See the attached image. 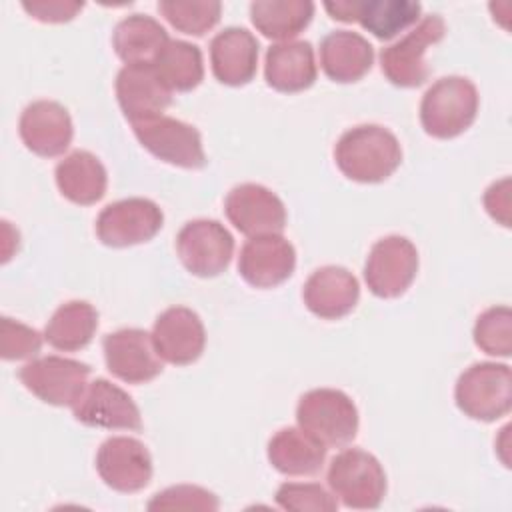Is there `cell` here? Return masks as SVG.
Segmentation results:
<instances>
[{
  "instance_id": "1",
  "label": "cell",
  "mask_w": 512,
  "mask_h": 512,
  "mask_svg": "<svg viewBox=\"0 0 512 512\" xmlns=\"http://www.w3.org/2000/svg\"><path fill=\"white\" fill-rule=\"evenodd\" d=\"M334 162L346 178L376 184L396 172L402 162V148L388 128L360 124L340 136L334 146Z\"/></svg>"
},
{
  "instance_id": "2",
  "label": "cell",
  "mask_w": 512,
  "mask_h": 512,
  "mask_svg": "<svg viewBox=\"0 0 512 512\" xmlns=\"http://www.w3.org/2000/svg\"><path fill=\"white\" fill-rule=\"evenodd\" d=\"M478 114V90L464 76H444L422 96L420 124L438 140L460 136L472 126Z\"/></svg>"
},
{
  "instance_id": "3",
  "label": "cell",
  "mask_w": 512,
  "mask_h": 512,
  "mask_svg": "<svg viewBox=\"0 0 512 512\" xmlns=\"http://www.w3.org/2000/svg\"><path fill=\"white\" fill-rule=\"evenodd\" d=\"M298 426L326 448L346 446L358 432V410L348 394L336 388H314L300 396Z\"/></svg>"
},
{
  "instance_id": "4",
  "label": "cell",
  "mask_w": 512,
  "mask_h": 512,
  "mask_svg": "<svg viewBox=\"0 0 512 512\" xmlns=\"http://www.w3.org/2000/svg\"><path fill=\"white\" fill-rule=\"evenodd\" d=\"M328 486L346 508L374 510L386 494V474L376 456L360 448L338 452L328 466Z\"/></svg>"
},
{
  "instance_id": "5",
  "label": "cell",
  "mask_w": 512,
  "mask_h": 512,
  "mask_svg": "<svg viewBox=\"0 0 512 512\" xmlns=\"http://www.w3.org/2000/svg\"><path fill=\"white\" fill-rule=\"evenodd\" d=\"M456 406L472 420L492 422L510 412L512 374L506 364L476 362L466 368L454 388Z\"/></svg>"
},
{
  "instance_id": "6",
  "label": "cell",
  "mask_w": 512,
  "mask_h": 512,
  "mask_svg": "<svg viewBox=\"0 0 512 512\" xmlns=\"http://www.w3.org/2000/svg\"><path fill=\"white\" fill-rule=\"evenodd\" d=\"M446 34V24L442 16H424L406 36L394 44L382 48L380 68L382 74L400 88H416L424 84L430 76V68L424 54L430 46L438 44Z\"/></svg>"
},
{
  "instance_id": "7",
  "label": "cell",
  "mask_w": 512,
  "mask_h": 512,
  "mask_svg": "<svg viewBox=\"0 0 512 512\" xmlns=\"http://www.w3.org/2000/svg\"><path fill=\"white\" fill-rule=\"evenodd\" d=\"M90 366L64 356H42L18 372L28 392L52 406H74L88 386Z\"/></svg>"
},
{
  "instance_id": "8",
  "label": "cell",
  "mask_w": 512,
  "mask_h": 512,
  "mask_svg": "<svg viewBox=\"0 0 512 512\" xmlns=\"http://www.w3.org/2000/svg\"><path fill=\"white\" fill-rule=\"evenodd\" d=\"M176 252L188 272L200 278L222 274L234 254V238L218 220L186 222L176 236Z\"/></svg>"
},
{
  "instance_id": "9",
  "label": "cell",
  "mask_w": 512,
  "mask_h": 512,
  "mask_svg": "<svg viewBox=\"0 0 512 512\" xmlns=\"http://www.w3.org/2000/svg\"><path fill=\"white\" fill-rule=\"evenodd\" d=\"M132 130L138 142L162 162L188 170L206 164L200 132L192 124L162 114L132 124Z\"/></svg>"
},
{
  "instance_id": "10",
  "label": "cell",
  "mask_w": 512,
  "mask_h": 512,
  "mask_svg": "<svg viewBox=\"0 0 512 512\" xmlns=\"http://www.w3.org/2000/svg\"><path fill=\"white\" fill-rule=\"evenodd\" d=\"M418 272L416 246L398 234L380 238L368 252L364 280L378 298H398L414 282Z\"/></svg>"
},
{
  "instance_id": "11",
  "label": "cell",
  "mask_w": 512,
  "mask_h": 512,
  "mask_svg": "<svg viewBox=\"0 0 512 512\" xmlns=\"http://www.w3.org/2000/svg\"><path fill=\"white\" fill-rule=\"evenodd\" d=\"M164 224L160 206L148 198H124L108 204L96 218V236L110 248L152 240Z\"/></svg>"
},
{
  "instance_id": "12",
  "label": "cell",
  "mask_w": 512,
  "mask_h": 512,
  "mask_svg": "<svg viewBox=\"0 0 512 512\" xmlns=\"http://www.w3.org/2000/svg\"><path fill=\"white\" fill-rule=\"evenodd\" d=\"M224 212L234 228L248 238L280 234L286 226L284 202L254 182L234 186L224 200Z\"/></svg>"
},
{
  "instance_id": "13",
  "label": "cell",
  "mask_w": 512,
  "mask_h": 512,
  "mask_svg": "<svg viewBox=\"0 0 512 512\" xmlns=\"http://www.w3.org/2000/svg\"><path fill=\"white\" fill-rule=\"evenodd\" d=\"M102 348L108 370L126 384H144L162 372V358L146 330L122 328L106 334Z\"/></svg>"
},
{
  "instance_id": "14",
  "label": "cell",
  "mask_w": 512,
  "mask_h": 512,
  "mask_svg": "<svg viewBox=\"0 0 512 512\" xmlns=\"http://www.w3.org/2000/svg\"><path fill=\"white\" fill-rule=\"evenodd\" d=\"M74 418L90 428L142 430V416L136 402L120 386L106 378L90 382L82 398L72 406Z\"/></svg>"
},
{
  "instance_id": "15",
  "label": "cell",
  "mask_w": 512,
  "mask_h": 512,
  "mask_svg": "<svg viewBox=\"0 0 512 512\" xmlns=\"http://www.w3.org/2000/svg\"><path fill=\"white\" fill-rule=\"evenodd\" d=\"M96 470L106 486L132 494L148 486L152 478V458L148 448L130 436H112L96 452Z\"/></svg>"
},
{
  "instance_id": "16",
  "label": "cell",
  "mask_w": 512,
  "mask_h": 512,
  "mask_svg": "<svg viewBox=\"0 0 512 512\" xmlns=\"http://www.w3.org/2000/svg\"><path fill=\"white\" fill-rule=\"evenodd\" d=\"M158 356L174 366L196 362L206 346V330L200 316L186 306H172L158 314L152 328Z\"/></svg>"
},
{
  "instance_id": "17",
  "label": "cell",
  "mask_w": 512,
  "mask_h": 512,
  "mask_svg": "<svg viewBox=\"0 0 512 512\" xmlns=\"http://www.w3.org/2000/svg\"><path fill=\"white\" fill-rule=\"evenodd\" d=\"M18 132L24 146L42 158H54L68 150L74 126L68 110L54 100H36L20 116Z\"/></svg>"
},
{
  "instance_id": "18",
  "label": "cell",
  "mask_w": 512,
  "mask_h": 512,
  "mask_svg": "<svg viewBox=\"0 0 512 512\" xmlns=\"http://www.w3.org/2000/svg\"><path fill=\"white\" fill-rule=\"evenodd\" d=\"M296 268V250L280 234L250 238L238 256L240 276L254 288H274Z\"/></svg>"
},
{
  "instance_id": "19",
  "label": "cell",
  "mask_w": 512,
  "mask_h": 512,
  "mask_svg": "<svg viewBox=\"0 0 512 512\" xmlns=\"http://www.w3.org/2000/svg\"><path fill=\"white\" fill-rule=\"evenodd\" d=\"M116 98L132 124L162 116L172 104V92L152 64L124 66L116 76Z\"/></svg>"
},
{
  "instance_id": "20",
  "label": "cell",
  "mask_w": 512,
  "mask_h": 512,
  "mask_svg": "<svg viewBox=\"0 0 512 512\" xmlns=\"http://www.w3.org/2000/svg\"><path fill=\"white\" fill-rule=\"evenodd\" d=\"M306 308L324 320H338L350 314L360 298L356 276L342 266H322L314 270L302 290Z\"/></svg>"
},
{
  "instance_id": "21",
  "label": "cell",
  "mask_w": 512,
  "mask_h": 512,
  "mask_svg": "<svg viewBox=\"0 0 512 512\" xmlns=\"http://www.w3.org/2000/svg\"><path fill=\"white\" fill-rule=\"evenodd\" d=\"M258 48L256 36L246 28H224L210 42L212 74L226 86L248 84L256 74Z\"/></svg>"
},
{
  "instance_id": "22",
  "label": "cell",
  "mask_w": 512,
  "mask_h": 512,
  "mask_svg": "<svg viewBox=\"0 0 512 512\" xmlns=\"http://www.w3.org/2000/svg\"><path fill=\"white\" fill-rule=\"evenodd\" d=\"M316 74L314 48L306 40L278 42L266 50L264 78L266 84L278 92H302L314 84Z\"/></svg>"
},
{
  "instance_id": "23",
  "label": "cell",
  "mask_w": 512,
  "mask_h": 512,
  "mask_svg": "<svg viewBox=\"0 0 512 512\" xmlns=\"http://www.w3.org/2000/svg\"><path fill=\"white\" fill-rule=\"evenodd\" d=\"M374 64L372 44L350 30H336L320 42V66L324 74L340 84L358 82Z\"/></svg>"
},
{
  "instance_id": "24",
  "label": "cell",
  "mask_w": 512,
  "mask_h": 512,
  "mask_svg": "<svg viewBox=\"0 0 512 512\" xmlns=\"http://www.w3.org/2000/svg\"><path fill=\"white\" fill-rule=\"evenodd\" d=\"M60 194L80 206H90L102 200L108 186L104 164L88 150H74L58 162L54 170Z\"/></svg>"
},
{
  "instance_id": "25",
  "label": "cell",
  "mask_w": 512,
  "mask_h": 512,
  "mask_svg": "<svg viewBox=\"0 0 512 512\" xmlns=\"http://www.w3.org/2000/svg\"><path fill=\"white\" fill-rule=\"evenodd\" d=\"M326 446L298 428H282L268 442L270 464L286 476L318 474L326 460Z\"/></svg>"
},
{
  "instance_id": "26",
  "label": "cell",
  "mask_w": 512,
  "mask_h": 512,
  "mask_svg": "<svg viewBox=\"0 0 512 512\" xmlns=\"http://www.w3.org/2000/svg\"><path fill=\"white\" fill-rule=\"evenodd\" d=\"M168 40L166 28L146 14H132L120 20L112 32V46L126 66L152 64Z\"/></svg>"
},
{
  "instance_id": "27",
  "label": "cell",
  "mask_w": 512,
  "mask_h": 512,
  "mask_svg": "<svg viewBox=\"0 0 512 512\" xmlns=\"http://www.w3.org/2000/svg\"><path fill=\"white\" fill-rule=\"evenodd\" d=\"M98 328V312L86 300H70L56 308L44 328V340L62 352L86 348Z\"/></svg>"
},
{
  "instance_id": "28",
  "label": "cell",
  "mask_w": 512,
  "mask_h": 512,
  "mask_svg": "<svg viewBox=\"0 0 512 512\" xmlns=\"http://www.w3.org/2000/svg\"><path fill=\"white\" fill-rule=\"evenodd\" d=\"M314 4L308 0H258L250 4V18L266 38L288 42L312 20Z\"/></svg>"
},
{
  "instance_id": "29",
  "label": "cell",
  "mask_w": 512,
  "mask_h": 512,
  "mask_svg": "<svg viewBox=\"0 0 512 512\" xmlns=\"http://www.w3.org/2000/svg\"><path fill=\"white\" fill-rule=\"evenodd\" d=\"M152 66L170 92H190L204 78L200 48L184 40H168Z\"/></svg>"
},
{
  "instance_id": "30",
  "label": "cell",
  "mask_w": 512,
  "mask_h": 512,
  "mask_svg": "<svg viewBox=\"0 0 512 512\" xmlns=\"http://www.w3.org/2000/svg\"><path fill=\"white\" fill-rule=\"evenodd\" d=\"M422 6L410 0H368L358 2L356 20L378 40H390L416 24Z\"/></svg>"
},
{
  "instance_id": "31",
  "label": "cell",
  "mask_w": 512,
  "mask_h": 512,
  "mask_svg": "<svg viewBox=\"0 0 512 512\" xmlns=\"http://www.w3.org/2000/svg\"><path fill=\"white\" fill-rule=\"evenodd\" d=\"M158 12L180 32L190 36H204L212 30L222 12V4L214 0H162Z\"/></svg>"
},
{
  "instance_id": "32",
  "label": "cell",
  "mask_w": 512,
  "mask_h": 512,
  "mask_svg": "<svg viewBox=\"0 0 512 512\" xmlns=\"http://www.w3.org/2000/svg\"><path fill=\"white\" fill-rule=\"evenodd\" d=\"M476 346L490 354L508 358L512 352V312L508 306H492L484 310L474 324Z\"/></svg>"
},
{
  "instance_id": "33",
  "label": "cell",
  "mask_w": 512,
  "mask_h": 512,
  "mask_svg": "<svg viewBox=\"0 0 512 512\" xmlns=\"http://www.w3.org/2000/svg\"><path fill=\"white\" fill-rule=\"evenodd\" d=\"M276 504L290 512H334L338 500L316 482H284L276 490Z\"/></svg>"
},
{
  "instance_id": "34",
  "label": "cell",
  "mask_w": 512,
  "mask_h": 512,
  "mask_svg": "<svg viewBox=\"0 0 512 512\" xmlns=\"http://www.w3.org/2000/svg\"><path fill=\"white\" fill-rule=\"evenodd\" d=\"M218 498L208 492L206 488L192 486V484H178L170 486L148 502V510H218Z\"/></svg>"
},
{
  "instance_id": "35",
  "label": "cell",
  "mask_w": 512,
  "mask_h": 512,
  "mask_svg": "<svg viewBox=\"0 0 512 512\" xmlns=\"http://www.w3.org/2000/svg\"><path fill=\"white\" fill-rule=\"evenodd\" d=\"M42 348V334L18 320L4 316L0 320V356L4 360L32 358Z\"/></svg>"
},
{
  "instance_id": "36",
  "label": "cell",
  "mask_w": 512,
  "mask_h": 512,
  "mask_svg": "<svg viewBox=\"0 0 512 512\" xmlns=\"http://www.w3.org/2000/svg\"><path fill=\"white\" fill-rule=\"evenodd\" d=\"M22 8L36 20L40 22H48V24H60V22H68L72 20L82 8V2H62V0H54V2H24Z\"/></svg>"
},
{
  "instance_id": "37",
  "label": "cell",
  "mask_w": 512,
  "mask_h": 512,
  "mask_svg": "<svg viewBox=\"0 0 512 512\" xmlns=\"http://www.w3.org/2000/svg\"><path fill=\"white\" fill-rule=\"evenodd\" d=\"M484 206L486 212L498 220L502 226H510V206H512V194H510V178H502L494 182L486 194H484Z\"/></svg>"
},
{
  "instance_id": "38",
  "label": "cell",
  "mask_w": 512,
  "mask_h": 512,
  "mask_svg": "<svg viewBox=\"0 0 512 512\" xmlns=\"http://www.w3.org/2000/svg\"><path fill=\"white\" fill-rule=\"evenodd\" d=\"M326 12L340 22H354L356 20V10L358 2H326L324 4Z\"/></svg>"
}]
</instances>
